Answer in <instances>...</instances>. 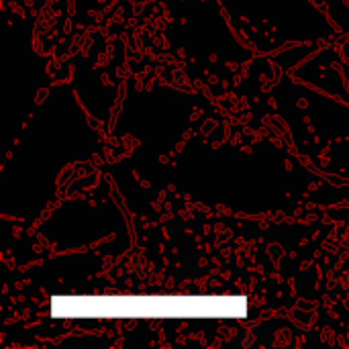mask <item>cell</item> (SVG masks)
<instances>
[{
  "label": "cell",
  "mask_w": 349,
  "mask_h": 349,
  "mask_svg": "<svg viewBox=\"0 0 349 349\" xmlns=\"http://www.w3.org/2000/svg\"><path fill=\"white\" fill-rule=\"evenodd\" d=\"M47 308L53 319L67 321H231L247 319L249 298L227 294H82L51 296Z\"/></svg>",
  "instance_id": "6da1fadb"
}]
</instances>
